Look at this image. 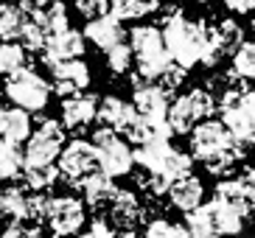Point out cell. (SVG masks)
Here are the masks:
<instances>
[{"label":"cell","mask_w":255,"mask_h":238,"mask_svg":"<svg viewBox=\"0 0 255 238\" xmlns=\"http://www.w3.org/2000/svg\"><path fill=\"white\" fill-rule=\"evenodd\" d=\"M160 37H163L165 53L171 56L174 65L188 70V67L199 65L205 39H208V25H205V22H196V20H188L182 11L171 8L168 17L163 20Z\"/></svg>","instance_id":"obj_1"},{"label":"cell","mask_w":255,"mask_h":238,"mask_svg":"<svg viewBox=\"0 0 255 238\" xmlns=\"http://www.w3.org/2000/svg\"><path fill=\"white\" fill-rule=\"evenodd\" d=\"M216 107L222 112L225 129L230 132V137L239 143L241 149H247L250 143H255V90L225 87L222 101Z\"/></svg>","instance_id":"obj_2"},{"label":"cell","mask_w":255,"mask_h":238,"mask_svg":"<svg viewBox=\"0 0 255 238\" xmlns=\"http://www.w3.org/2000/svg\"><path fill=\"white\" fill-rule=\"evenodd\" d=\"M129 48H132V56H137V79L140 82H157L174 65L171 56L165 53L160 28H154V25H135L129 31Z\"/></svg>","instance_id":"obj_3"},{"label":"cell","mask_w":255,"mask_h":238,"mask_svg":"<svg viewBox=\"0 0 255 238\" xmlns=\"http://www.w3.org/2000/svg\"><path fill=\"white\" fill-rule=\"evenodd\" d=\"M188 134H191V157L202 160V163L216 160V157H233V160L244 157V149L230 137L222 120L208 118L202 123H196Z\"/></svg>","instance_id":"obj_4"},{"label":"cell","mask_w":255,"mask_h":238,"mask_svg":"<svg viewBox=\"0 0 255 238\" xmlns=\"http://www.w3.org/2000/svg\"><path fill=\"white\" fill-rule=\"evenodd\" d=\"M216 112V98L210 90H191L185 96H180L177 101H171L168 107V115H165V123L174 134H188L196 123L208 120L210 115Z\"/></svg>","instance_id":"obj_5"},{"label":"cell","mask_w":255,"mask_h":238,"mask_svg":"<svg viewBox=\"0 0 255 238\" xmlns=\"http://www.w3.org/2000/svg\"><path fill=\"white\" fill-rule=\"evenodd\" d=\"M6 98L17 110L23 112H39L48 107V98H51V84L31 67H23L6 79Z\"/></svg>","instance_id":"obj_6"},{"label":"cell","mask_w":255,"mask_h":238,"mask_svg":"<svg viewBox=\"0 0 255 238\" xmlns=\"http://www.w3.org/2000/svg\"><path fill=\"white\" fill-rule=\"evenodd\" d=\"M93 146H96V160H98V171L104 177H127L132 171V149L124 137H118V132L107 126H98L93 132Z\"/></svg>","instance_id":"obj_7"},{"label":"cell","mask_w":255,"mask_h":238,"mask_svg":"<svg viewBox=\"0 0 255 238\" xmlns=\"http://www.w3.org/2000/svg\"><path fill=\"white\" fill-rule=\"evenodd\" d=\"M65 149V126L56 120L42 118L39 129L31 132L28 149L23 151V168H39V165H53V160Z\"/></svg>","instance_id":"obj_8"},{"label":"cell","mask_w":255,"mask_h":238,"mask_svg":"<svg viewBox=\"0 0 255 238\" xmlns=\"http://www.w3.org/2000/svg\"><path fill=\"white\" fill-rule=\"evenodd\" d=\"M53 236L59 238H73L79 236V230L87 222V213H84V202L76 199V196H53L45 202V216Z\"/></svg>","instance_id":"obj_9"},{"label":"cell","mask_w":255,"mask_h":238,"mask_svg":"<svg viewBox=\"0 0 255 238\" xmlns=\"http://www.w3.org/2000/svg\"><path fill=\"white\" fill-rule=\"evenodd\" d=\"M135 82V96H132V110L140 120H146L149 126H157L165 123V115H168V107H171V93L160 84H149L140 82V79H132Z\"/></svg>","instance_id":"obj_10"},{"label":"cell","mask_w":255,"mask_h":238,"mask_svg":"<svg viewBox=\"0 0 255 238\" xmlns=\"http://www.w3.org/2000/svg\"><path fill=\"white\" fill-rule=\"evenodd\" d=\"M56 171L62 174V177L68 179L70 185H76L82 177H87V174L96 171V146H93L90 140H82V137H76L73 143H68L65 149L59 151V157H56Z\"/></svg>","instance_id":"obj_11"},{"label":"cell","mask_w":255,"mask_h":238,"mask_svg":"<svg viewBox=\"0 0 255 238\" xmlns=\"http://www.w3.org/2000/svg\"><path fill=\"white\" fill-rule=\"evenodd\" d=\"M205 210H208L210 222H213V230L222 238L239 236V233L244 230L247 216H250V210L244 208V205H230V202H222V199H216V196L205 205Z\"/></svg>","instance_id":"obj_12"},{"label":"cell","mask_w":255,"mask_h":238,"mask_svg":"<svg viewBox=\"0 0 255 238\" xmlns=\"http://www.w3.org/2000/svg\"><path fill=\"white\" fill-rule=\"evenodd\" d=\"M53 76V93L56 96H76L90 84V67L84 65L82 59H70V62H56L51 67Z\"/></svg>","instance_id":"obj_13"},{"label":"cell","mask_w":255,"mask_h":238,"mask_svg":"<svg viewBox=\"0 0 255 238\" xmlns=\"http://www.w3.org/2000/svg\"><path fill=\"white\" fill-rule=\"evenodd\" d=\"M84 37L82 31H73V28H65L59 31V34H53V37H48L45 48H42V59H45V65H56V62H70V59H82L84 53Z\"/></svg>","instance_id":"obj_14"},{"label":"cell","mask_w":255,"mask_h":238,"mask_svg":"<svg viewBox=\"0 0 255 238\" xmlns=\"http://www.w3.org/2000/svg\"><path fill=\"white\" fill-rule=\"evenodd\" d=\"M98 101L90 93H76L62 101V126L65 129H84L96 120Z\"/></svg>","instance_id":"obj_15"},{"label":"cell","mask_w":255,"mask_h":238,"mask_svg":"<svg viewBox=\"0 0 255 238\" xmlns=\"http://www.w3.org/2000/svg\"><path fill=\"white\" fill-rule=\"evenodd\" d=\"M107 205H110V216L118 224V230H135V224L143 219V205L132 191L115 188Z\"/></svg>","instance_id":"obj_16"},{"label":"cell","mask_w":255,"mask_h":238,"mask_svg":"<svg viewBox=\"0 0 255 238\" xmlns=\"http://www.w3.org/2000/svg\"><path fill=\"white\" fill-rule=\"evenodd\" d=\"M84 39H90L96 48H101V51H113L115 45L124 42V37H127V31H124V25H121L115 17L104 14L98 17V20H90L87 25H84L82 31Z\"/></svg>","instance_id":"obj_17"},{"label":"cell","mask_w":255,"mask_h":238,"mask_svg":"<svg viewBox=\"0 0 255 238\" xmlns=\"http://www.w3.org/2000/svg\"><path fill=\"white\" fill-rule=\"evenodd\" d=\"M168 199H171V205L177 210H182V213H194L196 208H202V199H205V188L202 182L194 177V174H188V177L177 179L171 188H168Z\"/></svg>","instance_id":"obj_18"},{"label":"cell","mask_w":255,"mask_h":238,"mask_svg":"<svg viewBox=\"0 0 255 238\" xmlns=\"http://www.w3.org/2000/svg\"><path fill=\"white\" fill-rule=\"evenodd\" d=\"M31 137V115L17 107H3L0 104V140L11 143H23Z\"/></svg>","instance_id":"obj_19"},{"label":"cell","mask_w":255,"mask_h":238,"mask_svg":"<svg viewBox=\"0 0 255 238\" xmlns=\"http://www.w3.org/2000/svg\"><path fill=\"white\" fill-rule=\"evenodd\" d=\"M96 118L101 120V126L113 129V132H121L129 120L135 118V110H132V104H129V101H124V98L107 96V98H101V104H98Z\"/></svg>","instance_id":"obj_20"},{"label":"cell","mask_w":255,"mask_h":238,"mask_svg":"<svg viewBox=\"0 0 255 238\" xmlns=\"http://www.w3.org/2000/svg\"><path fill=\"white\" fill-rule=\"evenodd\" d=\"M73 188H79V191H82L84 202H87V205H93V208L107 205V202H110V196H113V191H115L113 179L104 177L101 171H93V174H87V177H82Z\"/></svg>","instance_id":"obj_21"},{"label":"cell","mask_w":255,"mask_h":238,"mask_svg":"<svg viewBox=\"0 0 255 238\" xmlns=\"http://www.w3.org/2000/svg\"><path fill=\"white\" fill-rule=\"evenodd\" d=\"M191 168H194V157L185 154V151L180 149H171L168 154L163 157V163H160V168L151 177H160L163 182H168V185H174L177 179L188 177L191 174Z\"/></svg>","instance_id":"obj_22"},{"label":"cell","mask_w":255,"mask_h":238,"mask_svg":"<svg viewBox=\"0 0 255 238\" xmlns=\"http://www.w3.org/2000/svg\"><path fill=\"white\" fill-rule=\"evenodd\" d=\"M25 22H28V14H25L17 3H3V6H0V39H3V42L20 39Z\"/></svg>","instance_id":"obj_23"},{"label":"cell","mask_w":255,"mask_h":238,"mask_svg":"<svg viewBox=\"0 0 255 238\" xmlns=\"http://www.w3.org/2000/svg\"><path fill=\"white\" fill-rule=\"evenodd\" d=\"M160 8V0H110V17L118 22L124 20H137Z\"/></svg>","instance_id":"obj_24"},{"label":"cell","mask_w":255,"mask_h":238,"mask_svg":"<svg viewBox=\"0 0 255 238\" xmlns=\"http://www.w3.org/2000/svg\"><path fill=\"white\" fill-rule=\"evenodd\" d=\"M25 205H28L25 188L11 185L6 191H0V216L11 219V222H20V219H25Z\"/></svg>","instance_id":"obj_25"},{"label":"cell","mask_w":255,"mask_h":238,"mask_svg":"<svg viewBox=\"0 0 255 238\" xmlns=\"http://www.w3.org/2000/svg\"><path fill=\"white\" fill-rule=\"evenodd\" d=\"M233 79H247L255 82V39L250 42H241L233 53Z\"/></svg>","instance_id":"obj_26"},{"label":"cell","mask_w":255,"mask_h":238,"mask_svg":"<svg viewBox=\"0 0 255 238\" xmlns=\"http://www.w3.org/2000/svg\"><path fill=\"white\" fill-rule=\"evenodd\" d=\"M213 37H216L222 53H230V51L236 53V48L244 42V28L227 17V20H219V25H213Z\"/></svg>","instance_id":"obj_27"},{"label":"cell","mask_w":255,"mask_h":238,"mask_svg":"<svg viewBox=\"0 0 255 238\" xmlns=\"http://www.w3.org/2000/svg\"><path fill=\"white\" fill-rule=\"evenodd\" d=\"M185 236L188 238H222L216 230H213V222H210L205 205L185 216Z\"/></svg>","instance_id":"obj_28"},{"label":"cell","mask_w":255,"mask_h":238,"mask_svg":"<svg viewBox=\"0 0 255 238\" xmlns=\"http://www.w3.org/2000/svg\"><path fill=\"white\" fill-rule=\"evenodd\" d=\"M20 171H23V151L0 140V179H14Z\"/></svg>","instance_id":"obj_29"},{"label":"cell","mask_w":255,"mask_h":238,"mask_svg":"<svg viewBox=\"0 0 255 238\" xmlns=\"http://www.w3.org/2000/svg\"><path fill=\"white\" fill-rule=\"evenodd\" d=\"M23 179L25 185L31 191H48L53 188V182L59 179V171H56V165H39V168H23Z\"/></svg>","instance_id":"obj_30"},{"label":"cell","mask_w":255,"mask_h":238,"mask_svg":"<svg viewBox=\"0 0 255 238\" xmlns=\"http://www.w3.org/2000/svg\"><path fill=\"white\" fill-rule=\"evenodd\" d=\"M25 67V51L20 48L17 42H3L0 45V76L6 73H17V70H23Z\"/></svg>","instance_id":"obj_31"},{"label":"cell","mask_w":255,"mask_h":238,"mask_svg":"<svg viewBox=\"0 0 255 238\" xmlns=\"http://www.w3.org/2000/svg\"><path fill=\"white\" fill-rule=\"evenodd\" d=\"M143 238H188L182 224H174L168 219H151L143 230Z\"/></svg>","instance_id":"obj_32"},{"label":"cell","mask_w":255,"mask_h":238,"mask_svg":"<svg viewBox=\"0 0 255 238\" xmlns=\"http://www.w3.org/2000/svg\"><path fill=\"white\" fill-rule=\"evenodd\" d=\"M20 42H23V45H20L23 51H42V48H45V42H48V34H45V28H42L39 22H34L28 17L23 34H20Z\"/></svg>","instance_id":"obj_33"},{"label":"cell","mask_w":255,"mask_h":238,"mask_svg":"<svg viewBox=\"0 0 255 238\" xmlns=\"http://www.w3.org/2000/svg\"><path fill=\"white\" fill-rule=\"evenodd\" d=\"M107 65H110V70L113 73H127L129 67H132V48H129L127 42L115 45L113 51H107Z\"/></svg>","instance_id":"obj_34"},{"label":"cell","mask_w":255,"mask_h":238,"mask_svg":"<svg viewBox=\"0 0 255 238\" xmlns=\"http://www.w3.org/2000/svg\"><path fill=\"white\" fill-rule=\"evenodd\" d=\"M0 238H42V230H39V224L20 219V222L6 224V230L0 233Z\"/></svg>","instance_id":"obj_35"},{"label":"cell","mask_w":255,"mask_h":238,"mask_svg":"<svg viewBox=\"0 0 255 238\" xmlns=\"http://www.w3.org/2000/svg\"><path fill=\"white\" fill-rule=\"evenodd\" d=\"M121 132L127 134V140L129 143H135V146H140V143H146L151 137V134H154V126H149V123H146V120H140L135 115V118L129 120L127 126L121 129Z\"/></svg>","instance_id":"obj_36"},{"label":"cell","mask_w":255,"mask_h":238,"mask_svg":"<svg viewBox=\"0 0 255 238\" xmlns=\"http://www.w3.org/2000/svg\"><path fill=\"white\" fill-rule=\"evenodd\" d=\"M73 6L87 22L110 14V0H73Z\"/></svg>","instance_id":"obj_37"},{"label":"cell","mask_w":255,"mask_h":238,"mask_svg":"<svg viewBox=\"0 0 255 238\" xmlns=\"http://www.w3.org/2000/svg\"><path fill=\"white\" fill-rule=\"evenodd\" d=\"M241 182V191H244V202H247L250 213L255 210V168H247V171L239 177Z\"/></svg>","instance_id":"obj_38"},{"label":"cell","mask_w":255,"mask_h":238,"mask_svg":"<svg viewBox=\"0 0 255 238\" xmlns=\"http://www.w3.org/2000/svg\"><path fill=\"white\" fill-rule=\"evenodd\" d=\"M185 73H188V70H182V67L171 65V67H168V70H165V73L157 79V82H160V87H165L168 93H171V90H177L182 82H185Z\"/></svg>","instance_id":"obj_39"},{"label":"cell","mask_w":255,"mask_h":238,"mask_svg":"<svg viewBox=\"0 0 255 238\" xmlns=\"http://www.w3.org/2000/svg\"><path fill=\"white\" fill-rule=\"evenodd\" d=\"M230 11H236V14H250V11H255V0H222Z\"/></svg>","instance_id":"obj_40"},{"label":"cell","mask_w":255,"mask_h":238,"mask_svg":"<svg viewBox=\"0 0 255 238\" xmlns=\"http://www.w3.org/2000/svg\"><path fill=\"white\" fill-rule=\"evenodd\" d=\"M31 3L37 8H45V6H51V3H56V0H31Z\"/></svg>","instance_id":"obj_41"},{"label":"cell","mask_w":255,"mask_h":238,"mask_svg":"<svg viewBox=\"0 0 255 238\" xmlns=\"http://www.w3.org/2000/svg\"><path fill=\"white\" fill-rule=\"evenodd\" d=\"M73 238H90V236H87V233H84V236H82V233H79V236H73Z\"/></svg>","instance_id":"obj_42"},{"label":"cell","mask_w":255,"mask_h":238,"mask_svg":"<svg viewBox=\"0 0 255 238\" xmlns=\"http://www.w3.org/2000/svg\"><path fill=\"white\" fill-rule=\"evenodd\" d=\"M202 3H208V0H202Z\"/></svg>","instance_id":"obj_43"}]
</instances>
